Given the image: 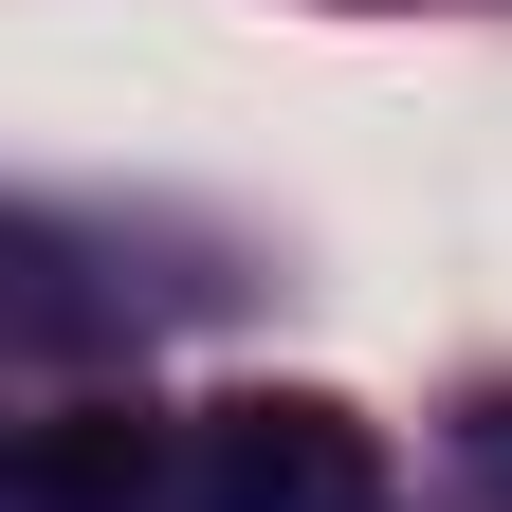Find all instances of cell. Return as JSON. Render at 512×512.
<instances>
[{
    "label": "cell",
    "mask_w": 512,
    "mask_h": 512,
    "mask_svg": "<svg viewBox=\"0 0 512 512\" xmlns=\"http://www.w3.org/2000/svg\"><path fill=\"white\" fill-rule=\"evenodd\" d=\"M183 512H384V439L348 403H220L183 439Z\"/></svg>",
    "instance_id": "cell-1"
},
{
    "label": "cell",
    "mask_w": 512,
    "mask_h": 512,
    "mask_svg": "<svg viewBox=\"0 0 512 512\" xmlns=\"http://www.w3.org/2000/svg\"><path fill=\"white\" fill-rule=\"evenodd\" d=\"M128 330V293L92 275L55 220H0V348H110Z\"/></svg>",
    "instance_id": "cell-2"
},
{
    "label": "cell",
    "mask_w": 512,
    "mask_h": 512,
    "mask_svg": "<svg viewBox=\"0 0 512 512\" xmlns=\"http://www.w3.org/2000/svg\"><path fill=\"white\" fill-rule=\"evenodd\" d=\"M458 476H476V494H494V512H512V384H494V403H476V421H458Z\"/></svg>",
    "instance_id": "cell-3"
}]
</instances>
